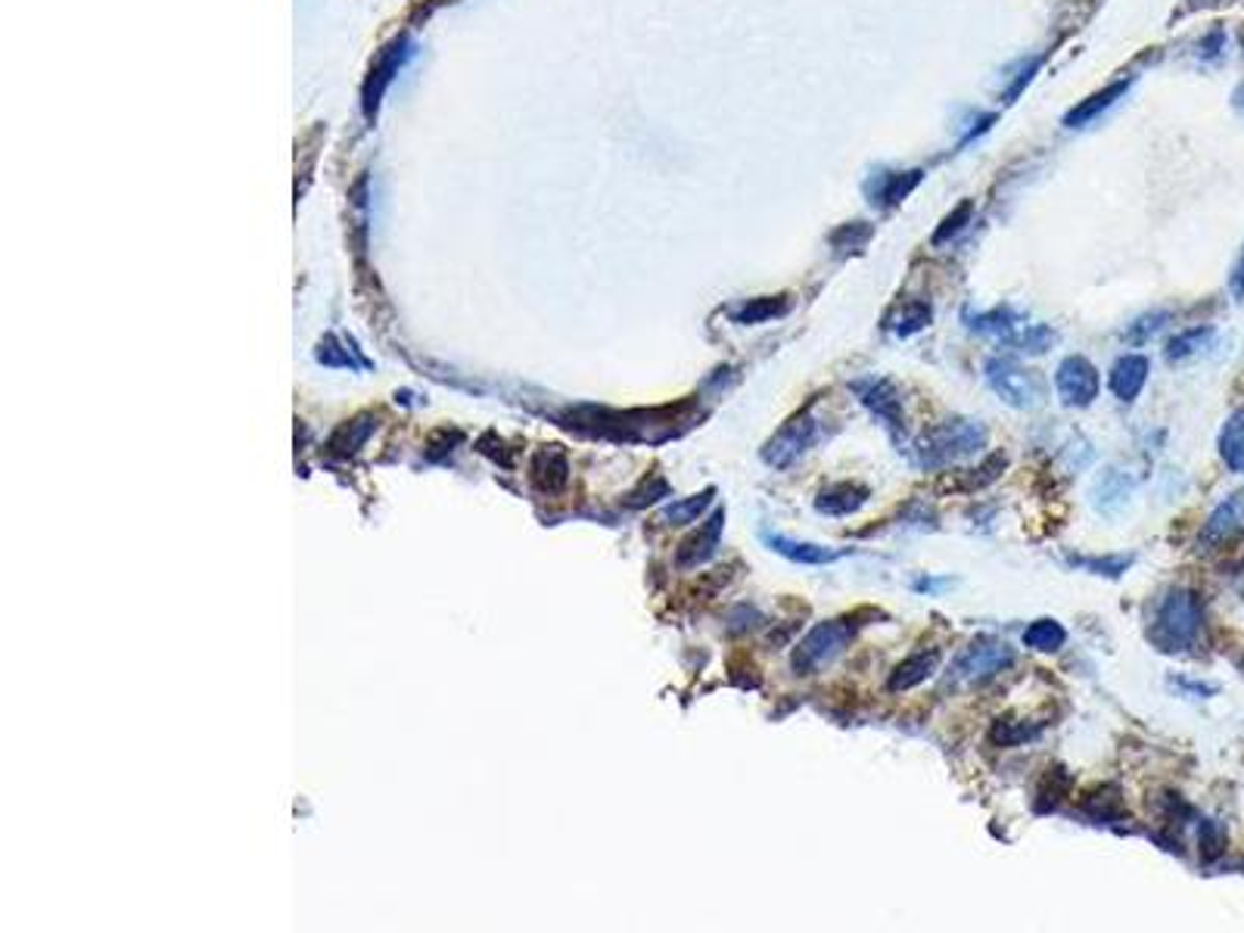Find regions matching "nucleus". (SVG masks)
<instances>
[{
    "label": "nucleus",
    "instance_id": "f257e3e1",
    "mask_svg": "<svg viewBox=\"0 0 1244 933\" xmlns=\"http://www.w3.org/2000/svg\"><path fill=\"white\" fill-rule=\"evenodd\" d=\"M1204 622V604L1189 588H1170L1154 607L1148 641L1160 654H1186L1195 647Z\"/></svg>",
    "mask_w": 1244,
    "mask_h": 933
},
{
    "label": "nucleus",
    "instance_id": "f03ea898",
    "mask_svg": "<svg viewBox=\"0 0 1244 933\" xmlns=\"http://www.w3.org/2000/svg\"><path fill=\"white\" fill-rule=\"evenodd\" d=\"M987 440L989 436L984 423L955 418V421L928 430L915 442V460L924 470H940V467H949V464L977 455L987 445Z\"/></svg>",
    "mask_w": 1244,
    "mask_h": 933
},
{
    "label": "nucleus",
    "instance_id": "7ed1b4c3",
    "mask_svg": "<svg viewBox=\"0 0 1244 933\" xmlns=\"http://www.w3.org/2000/svg\"><path fill=\"white\" fill-rule=\"evenodd\" d=\"M856 629H859L856 617H841V620H824L812 625L803 641L793 647V657H790L793 673L797 676L822 673L824 666H831L849 647V641L856 638Z\"/></svg>",
    "mask_w": 1244,
    "mask_h": 933
},
{
    "label": "nucleus",
    "instance_id": "20e7f679",
    "mask_svg": "<svg viewBox=\"0 0 1244 933\" xmlns=\"http://www.w3.org/2000/svg\"><path fill=\"white\" fill-rule=\"evenodd\" d=\"M1014 666V651L1006 641L977 638L955 657L949 669V685H984L999 673Z\"/></svg>",
    "mask_w": 1244,
    "mask_h": 933
},
{
    "label": "nucleus",
    "instance_id": "39448f33",
    "mask_svg": "<svg viewBox=\"0 0 1244 933\" xmlns=\"http://www.w3.org/2000/svg\"><path fill=\"white\" fill-rule=\"evenodd\" d=\"M819 440V423L812 418V411L806 408L800 414H793L790 421L763 445V460L775 467V470H787L790 464L803 458L806 452L812 448V442Z\"/></svg>",
    "mask_w": 1244,
    "mask_h": 933
},
{
    "label": "nucleus",
    "instance_id": "423d86ee",
    "mask_svg": "<svg viewBox=\"0 0 1244 933\" xmlns=\"http://www.w3.org/2000/svg\"><path fill=\"white\" fill-rule=\"evenodd\" d=\"M984 377H987L989 389L1018 411H1030L1043 399L1036 377L1024 367L1014 365L1011 358H989L987 367H984Z\"/></svg>",
    "mask_w": 1244,
    "mask_h": 933
},
{
    "label": "nucleus",
    "instance_id": "0eeeda50",
    "mask_svg": "<svg viewBox=\"0 0 1244 933\" xmlns=\"http://www.w3.org/2000/svg\"><path fill=\"white\" fill-rule=\"evenodd\" d=\"M1055 389H1058V399L1067 408H1089L1098 399V380L1096 365L1082 355H1067L1058 370H1055Z\"/></svg>",
    "mask_w": 1244,
    "mask_h": 933
},
{
    "label": "nucleus",
    "instance_id": "6e6552de",
    "mask_svg": "<svg viewBox=\"0 0 1244 933\" xmlns=\"http://www.w3.org/2000/svg\"><path fill=\"white\" fill-rule=\"evenodd\" d=\"M853 389H856V396H859V402L878 418L884 426H887V433L893 436V440H899L902 436V430H906V418H902V399H899V389L893 380H884V377H871V380H859V384H853Z\"/></svg>",
    "mask_w": 1244,
    "mask_h": 933
},
{
    "label": "nucleus",
    "instance_id": "1a4fd4ad",
    "mask_svg": "<svg viewBox=\"0 0 1244 933\" xmlns=\"http://www.w3.org/2000/svg\"><path fill=\"white\" fill-rule=\"evenodd\" d=\"M1244 530V492L1229 495L1217 511L1210 513L1204 530L1198 535V551H1217L1220 545L1232 542Z\"/></svg>",
    "mask_w": 1244,
    "mask_h": 933
},
{
    "label": "nucleus",
    "instance_id": "9d476101",
    "mask_svg": "<svg viewBox=\"0 0 1244 933\" xmlns=\"http://www.w3.org/2000/svg\"><path fill=\"white\" fill-rule=\"evenodd\" d=\"M921 178H924L921 168H912V171H887V168H880V171H875L865 181V197H868L871 206H878V209H893V206H899L915 190Z\"/></svg>",
    "mask_w": 1244,
    "mask_h": 933
},
{
    "label": "nucleus",
    "instance_id": "9b49d317",
    "mask_svg": "<svg viewBox=\"0 0 1244 933\" xmlns=\"http://www.w3.org/2000/svg\"><path fill=\"white\" fill-rule=\"evenodd\" d=\"M1133 492H1135L1133 476L1123 474L1120 467H1104V470L1096 476V482H1092V489H1089V498H1092V508H1096L1098 513L1114 517V513H1120L1126 504H1130Z\"/></svg>",
    "mask_w": 1244,
    "mask_h": 933
},
{
    "label": "nucleus",
    "instance_id": "f8f14e48",
    "mask_svg": "<svg viewBox=\"0 0 1244 933\" xmlns=\"http://www.w3.org/2000/svg\"><path fill=\"white\" fill-rule=\"evenodd\" d=\"M766 545L775 554L787 557L790 564H803V567H828V564H837V560H843L849 554V551L824 548V545H815V542H797V538L771 535V532H766Z\"/></svg>",
    "mask_w": 1244,
    "mask_h": 933
},
{
    "label": "nucleus",
    "instance_id": "ddd939ff",
    "mask_svg": "<svg viewBox=\"0 0 1244 933\" xmlns=\"http://www.w3.org/2000/svg\"><path fill=\"white\" fill-rule=\"evenodd\" d=\"M722 526H725V511H715L713 517H710V520L691 535V538L681 542V548H678L676 554L678 567L688 569L707 564V560L715 554V548H719V542H722Z\"/></svg>",
    "mask_w": 1244,
    "mask_h": 933
},
{
    "label": "nucleus",
    "instance_id": "4468645a",
    "mask_svg": "<svg viewBox=\"0 0 1244 933\" xmlns=\"http://www.w3.org/2000/svg\"><path fill=\"white\" fill-rule=\"evenodd\" d=\"M868 498H871V489L862 482H834L815 495V511L824 517H849L862 511Z\"/></svg>",
    "mask_w": 1244,
    "mask_h": 933
},
{
    "label": "nucleus",
    "instance_id": "2eb2a0df",
    "mask_svg": "<svg viewBox=\"0 0 1244 933\" xmlns=\"http://www.w3.org/2000/svg\"><path fill=\"white\" fill-rule=\"evenodd\" d=\"M1148 370H1152V365H1148L1145 355H1123L1111 367L1108 386H1111V392H1114L1120 402H1133V399H1139V392L1145 389V384H1148Z\"/></svg>",
    "mask_w": 1244,
    "mask_h": 933
},
{
    "label": "nucleus",
    "instance_id": "dca6fc26",
    "mask_svg": "<svg viewBox=\"0 0 1244 933\" xmlns=\"http://www.w3.org/2000/svg\"><path fill=\"white\" fill-rule=\"evenodd\" d=\"M1130 91V81L1126 78H1120V81H1114V85H1108V88H1101V91L1089 93L1086 100H1080L1074 110L1064 115V125L1067 129H1086L1089 122H1096L1101 112H1108L1111 107H1114L1117 100L1123 97V93Z\"/></svg>",
    "mask_w": 1244,
    "mask_h": 933
},
{
    "label": "nucleus",
    "instance_id": "f3484780",
    "mask_svg": "<svg viewBox=\"0 0 1244 933\" xmlns=\"http://www.w3.org/2000/svg\"><path fill=\"white\" fill-rule=\"evenodd\" d=\"M936 666H940V654H936V651L912 654V657L902 659L897 669L890 673L887 688H890V691H912V688L924 685V681L936 673Z\"/></svg>",
    "mask_w": 1244,
    "mask_h": 933
},
{
    "label": "nucleus",
    "instance_id": "a211bd4d",
    "mask_svg": "<svg viewBox=\"0 0 1244 933\" xmlns=\"http://www.w3.org/2000/svg\"><path fill=\"white\" fill-rule=\"evenodd\" d=\"M567 455L560 452V445H548L542 448L535 460H532V479L542 492H557L564 482H567Z\"/></svg>",
    "mask_w": 1244,
    "mask_h": 933
},
{
    "label": "nucleus",
    "instance_id": "6ab92c4d",
    "mask_svg": "<svg viewBox=\"0 0 1244 933\" xmlns=\"http://www.w3.org/2000/svg\"><path fill=\"white\" fill-rule=\"evenodd\" d=\"M1213 340H1217V330L1210 327V324L1182 330V333H1176L1170 343H1167V362H1170V365L1191 362V358H1198L1201 352H1208V348L1213 346Z\"/></svg>",
    "mask_w": 1244,
    "mask_h": 933
},
{
    "label": "nucleus",
    "instance_id": "aec40b11",
    "mask_svg": "<svg viewBox=\"0 0 1244 933\" xmlns=\"http://www.w3.org/2000/svg\"><path fill=\"white\" fill-rule=\"evenodd\" d=\"M790 309H793L790 296H759V299H751V302H744L741 309L734 311V321L744 324V327H753V324H766V321H775V318H785Z\"/></svg>",
    "mask_w": 1244,
    "mask_h": 933
},
{
    "label": "nucleus",
    "instance_id": "412c9836",
    "mask_svg": "<svg viewBox=\"0 0 1244 933\" xmlns=\"http://www.w3.org/2000/svg\"><path fill=\"white\" fill-rule=\"evenodd\" d=\"M1220 458L1229 470L1244 474V411H1235L1220 430Z\"/></svg>",
    "mask_w": 1244,
    "mask_h": 933
},
{
    "label": "nucleus",
    "instance_id": "4be33fe9",
    "mask_svg": "<svg viewBox=\"0 0 1244 933\" xmlns=\"http://www.w3.org/2000/svg\"><path fill=\"white\" fill-rule=\"evenodd\" d=\"M404 56H408V51H402V44L396 41V44H392V47H389V51H386V54L377 59V66H374V73H370V85H367V93H365L367 112H370V107H377L380 93H384V88L389 85L392 73H399V66H402Z\"/></svg>",
    "mask_w": 1244,
    "mask_h": 933
},
{
    "label": "nucleus",
    "instance_id": "5701e85b",
    "mask_svg": "<svg viewBox=\"0 0 1244 933\" xmlns=\"http://www.w3.org/2000/svg\"><path fill=\"white\" fill-rule=\"evenodd\" d=\"M1070 787H1074V778H1070V771L1067 769L1055 766V769L1045 771L1043 781L1036 787V812H1052V809H1058L1064 797L1070 793Z\"/></svg>",
    "mask_w": 1244,
    "mask_h": 933
},
{
    "label": "nucleus",
    "instance_id": "b1692460",
    "mask_svg": "<svg viewBox=\"0 0 1244 933\" xmlns=\"http://www.w3.org/2000/svg\"><path fill=\"white\" fill-rule=\"evenodd\" d=\"M1033 737H1040V729L1030 725V722H1024V719H1014V715L996 719L992 729H989V741H992L996 747H1021V744L1033 741Z\"/></svg>",
    "mask_w": 1244,
    "mask_h": 933
},
{
    "label": "nucleus",
    "instance_id": "393cba45",
    "mask_svg": "<svg viewBox=\"0 0 1244 933\" xmlns=\"http://www.w3.org/2000/svg\"><path fill=\"white\" fill-rule=\"evenodd\" d=\"M1008 346L1018 348V352H1030V355H1043L1048 348L1058 343V333L1045 324H1018V330L1006 340Z\"/></svg>",
    "mask_w": 1244,
    "mask_h": 933
},
{
    "label": "nucleus",
    "instance_id": "a878e982",
    "mask_svg": "<svg viewBox=\"0 0 1244 933\" xmlns=\"http://www.w3.org/2000/svg\"><path fill=\"white\" fill-rule=\"evenodd\" d=\"M1082 809L1098 819V822H1114L1123 819V797H1120V787L1117 785H1101L1092 790L1089 797H1082Z\"/></svg>",
    "mask_w": 1244,
    "mask_h": 933
},
{
    "label": "nucleus",
    "instance_id": "bb28decb",
    "mask_svg": "<svg viewBox=\"0 0 1244 933\" xmlns=\"http://www.w3.org/2000/svg\"><path fill=\"white\" fill-rule=\"evenodd\" d=\"M1064 641H1067V632H1064V625L1058 620L1030 622L1024 632L1026 647H1033V651H1040V654H1055V651H1062Z\"/></svg>",
    "mask_w": 1244,
    "mask_h": 933
},
{
    "label": "nucleus",
    "instance_id": "cd10ccee",
    "mask_svg": "<svg viewBox=\"0 0 1244 933\" xmlns=\"http://www.w3.org/2000/svg\"><path fill=\"white\" fill-rule=\"evenodd\" d=\"M871 237H875V227L868 221H846L828 240L837 256H853V253H862Z\"/></svg>",
    "mask_w": 1244,
    "mask_h": 933
},
{
    "label": "nucleus",
    "instance_id": "c85d7f7f",
    "mask_svg": "<svg viewBox=\"0 0 1244 933\" xmlns=\"http://www.w3.org/2000/svg\"><path fill=\"white\" fill-rule=\"evenodd\" d=\"M965 321H968L970 330L989 333V336H1002V340H1008V336L1018 330V324H1024V321H1021L1011 309H992L987 311V314H977V318L965 314Z\"/></svg>",
    "mask_w": 1244,
    "mask_h": 933
},
{
    "label": "nucleus",
    "instance_id": "c756f323",
    "mask_svg": "<svg viewBox=\"0 0 1244 933\" xmlns=\"http://www.w3.org/2000/svg\"><path fill=\"white\" fill-rule=\"evenodd\" d=\"M713 498H715V489L691 495V498H681V501L669 504V508L663 511V520H666L669 526H688V523H697V517L713 504Z\"/></svg>",
    "mask_w": 1244,
    "mask_h": 933
},
{
    "label": "nucleus",
    "instance_id": "7c9ffc66",
    "mask_svg": "<svg viewBox=\"0 0 1244 933\" xmlns=\"http://www.w3.org/2000/svg\"><path fill=\"white\" fill-rule=\"evenodd\" d=\"M1226 828L1217 822V819H1201V824H1198V849H1201V862L1204 865H1213V862L1220 859L1223 853H1226Z\"/></svg>",
    "mask_w": 1244,
    "mask_h": 933
},
{
    "label": "nucleus",
    "instance_id": "2f4dec72",
    "mask_svg": "<svg viewBox=\"0 0 1244 933\" xmlns=\"http://www.w3.org/2000/svg\"><path fill=\"white\" fill-rule=\"evenodd\" d=\"M1170 324V311L1167 309H1154V311H1145V314H1139L1133 324L1126 327V340L1133 343V346H1145V343H1152L1154 336L1160 333V330Z\"/></svg>",
    "mask_w": 1244,
    "mask_h": 933
},
{
    "label": "nucleus",
    "instance_id": "473e14b6",
    "mask_svg": "<svg viewBox=\"0 0 1244 933\" xmlns=\"http://www.w3.org/2000/svg\"><path fill=\"white\" fill-rule=\"evenodd\" d=\"M1008 467V458L1006 452H996V455H989L977 470H965L962 474V486L958 489H965V492H977V489H987V486H992L999 476H1002V470Z\"/></svg>",
    "mask_w": 1244,
    "mask_h": 933
},
{
    "label": "nucleus",
    "instance_id": "72a5a7b5",
    "mask_svg": "<svg viewBox=\"0 0 1244 933\" xmlns=\"http://www.w3.org/2000/svg\"><path fill=\"white\" fill-rule=\"evenodd\" d=\"M970 215H974V202L965 200L962 206H955L949 215L943 219V224L936 227V234H933V246H943V243H949L952 237H958L962 231H965V224L970 221Z\"/></svg>",
    "mask_w": 1244,
    "mask_h": 933
},
{
    "label": "nucleus",
    "instance_id": "f704fd0d",
    "mask_svg": "<svg viewBox=\"0 0 1244 933\" xmlns=\"http://www.w3.org/2000/svg\"><path fill=\"white\" fill-rule=\"evenodd\" d=\"M1074 567L1089 569L1096 576H1108V579H1120L1126 569L1133 567V557H1070Z\"/></svg>",
    "mask_w": 1244,
    "mask_h": 933
},
{
    "label": "nucleus",
    "instance_id": "c9c22d12",
    "mask_svg": "<svg viewBox=\"0 0 1244 933\" xmlns=\"http://www.w3.org/2000/svg\"><path fill=\"white\" fill-rule=\"evenodd\" d=\"M931 324V306L928 302H909L906 309L899 311V318L893 321V333L897 336H912L918 330H924Z\"/></svg>",
    "mask_w": 1244,
    "mask_h": 933
},
{
    "label": "nucleus",
    "instance_id": "e433bc0d",
    "mask_svg": "<svg viewBox=\"0 0 1244 933\" xmlns=\"http://www.w3.org/2000/svg\"><path fill=\"white\" fill-rule=\"evenodd\" d=\"M370 430H374L370 418H358V421L346 423V426L333 436V448H336V452H355V448L367 440Z\"/></svg>",
    "mask_w": 1244,
    "mask_h": 933
},
{
    "label": "nucleus",
    "instance_id": "4c0bfd02",
    "mask_svg": "<svg viewBox=\"0 0 1244 933\" xmlns=\"http://www.w3.org/2000/svg\"><path fill=\"white\" fill-rule=\"evenodd\" d=\"M1043 66V56H1030V59H1021L1018 63V69H1014V78H1011V85L1006 88V93H1002V100L1006 103H1014L1021 93H1024V88L1033 81V75H1036V69Z\"/></svg>",
    "mask_w": 1244,
    "mask_h": 933
},
{
    "label": "nucleus",
    "instance_id": "58836bf2",
    "mask_svg": "<svg viewBox=\"0 0 1244 933\" xmlns=\"http://www.w3.org/2000/svg\"><path fill=\"white\" fill-rule=\"evenodd\" d=\"M669 495V482L663 479V476H651L647 482H644V489H638V492L629 495V508H644V504H654V501H659V498H666Z\"/></svg>",
    "mask_w": 1244,
    "mask_h": 933
},
{
    "label": "nucleus",
    "instance_id": "ea45409f",
    "mask_svg": "<svg viewBox=\"0 0 1244 933\" xmlns=\"http://www.w3.org/2000/svg\"><path fill=\"white\" fill-rule=\"evenodd\" d=\"M1201 51L1198 54L1204 56V59H1213V56L1223 54V47H1226V35L1223 32H1213V35H1208L1201 44H1198Z\"/></svg>",
    "mask_w": 1244,
    "mask_h": 933
},
{
    "label": "nucleus",
    "instance_id": "a19ab883",
    "mask_svg": "<svg viewBox=\"0 0 1244 933\" xmlns=\"http://www.w3.org/2000/svg\"><path fill=\"white\" fill-rule=\"evenodd\" d=\"M1229 290H1232V296L1242 302L1244 299V246H1242V256H1239V262H1235V268H1232V277H1229Z\"/></svg>",
    "mask_w": 1244,
    "mask_h": 933
},
{
    "label": "nucleus",
    "instance_id": "79ce46f5",
    "mask_svg": "<svg viewBox=\"0 0 1244 933\" xmlns=\"http://www.w3.org/2000/svg\"><path fill=\"white\" fill-rule=\"evenodd\" d=\"M1213 3H1223V0H1191V7H1213Z\"/></svg>",
    "mask_w": 1244,
    "mask_h": 933
},
{
    "label": "nucleus",
    "instance_id": "37998d69",
    "mask_svg": "<svg viewBox=\"0 0 1244 933\" xmlns=\"http://www.w3.org/2000/svg\"><path fill=\"white\" fill-rule=\"evenodd\" d=\"M1242 47H1244V37H1242Z\"/></svg>",
    "mask_w": 1244,
    "mask_h": 933
},
{
    "label": "nucleus",
    "instance_id": "c03bdc74",
    "mask_svg": "<svg viewBox=\"0 0 1244 933\" xmlns=\"http://www.w3.org/2000/svg\"><path fill=\"white\" fill-rule=\"evenodd\" d=\"M1242 868H1244V859H1242Z\"/></svg>",
    "mask_w": 1244,
    "mask_h": 933
}]
</instances>
